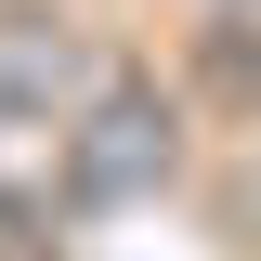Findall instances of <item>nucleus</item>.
<instances>
[{
	"mask_svg": "<svg viewBox=\"0 0 261 261\" xmlns=\"http://www.w3.org/2000/svg\"><path fill=\"white\" fill-rule=\"evenodd\" d=\"M105 65L79 53V39L65 27H39V13H13V27H0V105H13V118H79V92H92Z\"/></svg>",
	"mask_w": 261,
	"mask_h": 261,
	"instance_id": "nucleus-2",
	"label": "nucleus"
},
{
	"mask_svg": "<svg viewBox=\"0 0 261 261\" xmlns=\"http://www.w3.org/2000/svg\"><path fill=\"white\" fill-rule=\"evenodd\" d=\"M170 157H183V118L130 79H92L65 118V209H130V196L170 183Z\"/></svg>",
	"mask_w": 261,
	"mask_h": 261,
	"instance_id": "nucleus-1",
	"label": "nucleus"
},
{
	"mask_svg": "<svg viewBox=\"0 0 261 261\" xmlns=\"http://www.w3.org/2000/svg\"><path fill=\"white\" fill-rule=\"evenodd\" d=\"M65 248V209H39V196H0V261H53Z\"/></svg>",
	"mask_w": 261,
	"mask_h": 261,
	"instance_id": "nucleus-3",
	"label": "nucleus"
},
{
	"mask_svg": "<svg viewBox=\"0 0 261 261\" xmlns=\"http://www.w3.org/2000/svg\"><path fill=\"white\" fill-rule=\"evenodd\" d=\"M209 79H222V92H235V105H248V118H261V53H248V39H235V27H209Z\"/></svg>",
	"mask_w": 261,
	"mask_h": 261,
	"instance_id": "nucleus-4",
	"label": "nucleus"
}]
</instances>
